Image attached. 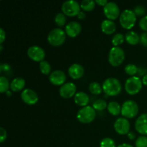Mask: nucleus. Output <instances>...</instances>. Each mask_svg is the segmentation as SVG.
Returning <instances> with one entry per match:
<instances>
[{
	"instance_id": "1",
	"label": "nucleus",
	"mask_w": 147,
	"mask_h": 147,
	"mask_svg": "<svg viewBox=\"0 0 147 147\" xmlns=\"http://www.w3.org/2000/svg\"><path fill=\"white\" fill-rule=\"evenodd\" d=\"M103 90L106 94L110 96L119 95L121 91V83L115 78H109L103 83Z\"/></svg>"
},
{
	"instance_id": "2",
	"label": "nucleus",
	"mask_w": 147,
	"mask_h": 147,
	"mask_svg": "<svg viewBox=\"0 0 147 147\" xmlns=\"http://www.w3.org/2000/svg\"><path fill=\"white\" fill-rule=\"evenodd\" d=\"M119 21L122 27L126 30H130L134 26L136 22V15L133 10L125 9L121 13Z\"/></svg>"
},
{
	"instance_id": "3",
	"label": "nucleus",
	"mask_w": 147,
	"mask_h": 147,
	"mask_svg": "<svg viewBox=\"0 0 147 147\" xmlns=\"http://www.w3.org/2000/svg\"><path fill=\"white\" fill-rule=\"evenodd\" d=\"M66 38V33L60 28H55L49 32L47 40L51 45L57 47L64 43Z\"/></svg>"
},
{
	"instance_id": "4",
	"label": "nucleus",
	"mask_w": 147,
	"mask_h": 147,
	"mask_svg": "<svg viewBox=\"0 0 147 147\" xmlns=\"http://www.w3.org/2000/svg\"><path fill=\"white\" fill-rule=\"evenodd\" d=\"M96 116V110L90 106H85L78 111L77 119L81 123H88L93 121Z\"/></svg>"
},
{
	"instance_id": "5",
	"label": "nucleus",
	"mask_w": 147,
	"mask_h": 147,
	"mask_svg": "<svg viewBox=\"0 0 147 147\" xmlns=\"http://www.w3.org/2000/svg\"><path fill=\"white\" fill-rule=\"evenodd\" d=\"M125 59V53L123 49L119 46L113 47L111 49L109 55V61L111 65L119 66Z\"/></svg>"
},
{
	"instance_id": "6",
	"label": "nucleus",
	"mask_w": 147,
	"mask_h": 147,
	"mask_svg": "<svg viewBox=\"0 0 147 147\" xmlns=\"http://www.w3.org/2000/svg\"><path fill=\"white\" fill-rule=\"evenodd\" d=\"M139 113L138 104L132 100H126L121 106V114L126 119H132Z\"/></svg>"
},
{
	"instance_id": "7",
	"label": "nucleus",
	"mask_w": 147,
	"mask_h": 147,
	"mask_svg": "<svg viewBox=\"0 0 147 147\" xmlns=\"http://www.w3.org/2000/svg\"><path fill=\"white\" fill-rule=\"evenodd\" d=\"M142 80L136 76H131L126 80L125 90L129 94L135 95L139 93L142 88Z\"/></svg>"
},
{
	"instance_id": "8",
	"label": "nucleus",
	"mask_w": 147,
	"mask_h": 147,
	"mask_svg": "<svg viewBox=\"0 0 147 147\" xmlns=\"http://www.w3.org/2000/svg\"><path fill=\"white\" fill-rule=\"evenodd\" d=\"M61 9L63 14L69 17H74L78 15L80 11V5L77 1L67 0L63 3Z\"/></svg>"
},
{
	"instance_id": "9",
	"label": "nucleus",
	"mask_w": 147,
	"mask_h": 147,
	"mask_svg": "<svg viewBox=\"0 0 147 147\" xmlns=\"http://www.w3.org/2000/svg\"><path fill=\"white\" fill-rule=\"evenodd\" d=\"M103 12L108 20H116L120 15V9L116 3L110 1L103 7Z\"/></svg>"
},
{
	"instance_id": "10",
	"label": "nucleus",
	"mask_w": 147,
	"mask_h": 147,
	"mask_svg": "<svg viewBox=\"0 0 147 147\" xmlns=\"http://www.w3.org/2000/svg\"><path fill=\"white\" fill-rule=\"evenodd\" d=\"M27 55L36 62H42L45 57V52L40 46L33 45L31 46L27 50Z\"/></svg>"
},
{
	"instance_id": "11",
	"label": "nucleus",
	"mask_w": 147,
	"mask_h": 147,
	"mask_svg": "<svg viewBox=\"0 0 147 147\" xmlns=\"http://www.w3.org/2000/svg\"><path fill=\"white\" fill-rule=\"evenodd\" d=\"M114 129L119 134H128L130 130V123L126 118H119L114 123Z\"/></svg>"
},
{
	"instance_id": "12",
	"label": "nucleus",
	"mask_w": 147,
	"mask_h": 147,
	"mask_svg": "<svg viewBox=\"0 0 147 147\" xmlns=\"http://www.w3.org/2000/svg\"><path fill=\"white\" fill-rule=\"evenodd\" d=\"M76 86L71 82L64 83L63 86H60L59 89L60 96L64 98H70L73 96H75V95L76 94Z\"/></svg>"
},
{
	"instance_id": "13",
	"label": "nucleus",
	"mask_w": 147,
	"mask_h": 147,
	"mask_svg": "<svg viewBox=\"0 0 147 147\" xmlns=\"http://www.w3.org/2000/svg\"><path fill=\"white\" fill-rule=\"evenodd\" d=\"M21 98L26 104L34 105L38 101V96L34 90L32 89H24L21 93Z\"/></svg>"
},
{
	"instance_id": "14",
	"label": "nucleus",
	"mask_w": 147,
	"mask_h": 147,
	"mask_svg": "<svg viewBox=\"0 0 147 147\" xmlns=\"http://www.w3.org/2000/svg\"><path fill=\"white\" fill-rule=\"evenodd\" d=\"M49 79L50 83L55 86H63L66 80V76L63 71L57 70L50 73Z\"/></svg>"
},
{
	"instance_id": "15",
	"label": "nucleus",
	"mask_w": 147,
	"mask_h": 147,
	"mask_svg": "<svg viewBox=\"0 0 147 147\" xmlns=\"http://www.w3.org/2000/svg\"><path fill=\"white\" fill-rule=\"evenodd\" d=\"M135 129L142 135H147V113L139 116L135 122Z\"/></svg>"
},
{
	"instance_id": "16",
	"label": "nucleus",
	"mask_w": 147,
	"mask_h": 147,
	"mask_svg": "<svg viewBox=\"0 0 147 147\" xmlns=\"http://www.w3.org/2000/svg\"><path fill=\"white\" fill-rule=\"evenodd\" d=\"M81 30L82 27L80 24L76 21L70 22L65 26L66 34L70 37H75L78 35L81 32Z\"/></svg>"
},
{
	"instance_id": "17",
	"label": "nucleus",
	"mask_w": 147,
	"mask_h": 147,
	"mask_svg": "<svg viewBox=\"0 0 147 147\" xmlns=\"http://www.w3.org/2000/svg\"><path fill=\"white\" fill-rule=\"evenodd\" d=\"M69 76L73 79H79L84 74V68L78 63L71 65L68 69Z\"/></svg>"
},
{
	"instance_id": "18",
	"label": "nucleus",
	"mask_w": 147,
	"mask_h": 147,
	"mask_svg": "<svg viewBox=\"0 0 147 147\" xmlns=\"http://www.w3.org/2000/svg\"><path fill=\"white\" fill-rule=\"evenodd\" d=\"M74 101L77 105L80 106H87L90 101V98L88 95L83 91H80L76 93L74 96Z\"/></svg>"
},
{
	"instance_id": "19",
	"label": "nucleus",
	"mask_w": 147,
	"mask_h": 147,
	"mask_svg": "<svg viewBox=\"0 0 147 147\" xmlns=\"http://www.w3.org/2000/svg\"><path fill=\"white\" fill-rule=\"evenodd\" d=\"M116 24L110 20H105L101 23V30L106 34H111L116 31Z\"/></svg>"
},
{
	"instance_id": "20",
	"label": "nucleus",
	"mask_w": 147,
	"mask_h": 147,
	"mask_svg": "<svg viewBox=\"0 0 147 147\" xmlns=\"http://www.w3.org/2000/svg\"><path fill=\"white\" fill-rule=\"evenodd\" d=\"M25 86V80L22 78H15L10 84V88L12 91L17 92L22 90Z\"/></svg>"
},
{
	"instance_id": "21",
	"label": "nucleus",
	"mask_w": 147,
	"mask_h": 147,
	"mask_svg": "<svg viewBox=\"0 0 147 147\" xmlns=\"http://www.w3.org/2000/svg\"><path fill=\"white\" fill-rule=\"evenodd\" d=\"M125 39L129 44L133 45L138 44L140 41V37L134 31L128 32L125 35Z\"/></svg>"
},
{
	"instance_id": "22",
	"label": "nucleus",
	"mask_w": 147,
	"mask_h": 147,
	"mask_svg": "<svg viewBox=\"0 0 147 147\" xmlns=\"http://www.w3.org/2000/svg\"><path fill=\"white\" fill-rule=\"evenodd\" d=\"M108 111L113 116H118L121 113V107L116 101H111L108 104Z\"/></svg>"
},
{
	"instance_id": "23",
	"label": "nucleus",
	"mask_w": 147,
	"mask_h": 147,
	"mask_svg": "<svg viewBox=\"0 0 147 147\" xmlns=\"http://www.w3.org/2000/svg\"><path fill=\"white\" fill-rule=\"evenodd\" d=\"M89 90L92 94L98 95L101 93L103 87L98 82H92L89 85Z\"/></svg>"
},
{
	"instance_id": "24",
	"label": "nucleus",
	"mask_w": 147,
	"mask_h": 147,
	"mask_svg": "<svg viewBox=\"0 0 147 147\" xmlns=\"http://www.w3.org/2000/svg\"><path fill=\"white\" fill-rule=\"evenodd\" d=\"M95 6H96V1H93V0H83L80 3V7L84 11H86L93 10L94 9Z\"/></svg>"
},
{
	"instance_id": "25",
	"label": "nucleus",
	"mask_w": 147,
	"mask_h": 147,
	"mask_svg": "<svg viewBox=\"0 0 147 147\" xmlns=\"http://www.w3.org/2000/svg\"><path fill=\"white\" fill-rule=\"evenodd\" d=\"M10 85L8 79L4 76H1L0 77V92L1 93H6L7 91H8Z\"/></svg>"
},
{
	"instance_id": "26",
	"label": "nucleus",
	"mask_w": 147,
	"mask_h": 147,
	"mask_svg": "<svg viewBox=\"0 0 147 147\" xmlns=\"http://www.w3.org/2000/svg\"><path fill=\"white\" fill-rule=\"evenodd\" d=\"M40 70L42 74L49 75L51 72V65L47 61L43 60L40 63Z\"/></svg>"
},
{
	"instance_id": "27",
	"label": "nucleus",
	"mask_w": 147,
	"mask_h": 147,
	"mask_svg": "<svg viewBox=\"0 0 147 147\" xmlns=\"http://www.w3.org/2000/svg\"><path fill=\"white\" fill-rule=\"evenodd\" d=\"M108 106L107 103L103 99H98L93 103V107L96 111H103Z\"/></svg>"
},
{
	"instance_id": "28",
	"label": "nucleus",
	"mask_w": 147,
	"mask_h": 147,
	"mask_svg": "<svg viewBox=\"0 0 147 147\" xmlns=\"http://www.w3.org/2000/svg\"><path fill=\"white\" fill-rule=\"evenodd\" d=\"M55 24L59 27L64 26L66 22L65 14H63V12L57 13L55 15Z\"/></svg>"
},
{
	"instance_id": "29",
	"label": "nucleus",
	"mask_w": 147,
	"mask_h": 147,
	"mask_svg": "<svg viewBox=\"0 0 147 147\" xmlns=\"http://www.w3.org/2000/svg\"><path fill=\"white\" fill-rule=\"evenodd\" d=\"M125 37L123 36V34L121 33H117L115 35H113V38H112V44L113 45L114 47H117V46L120 45L124 41Z\"/></svg>"
},
{
	"instance_id": "30",
	"label": "nucleus",
	"mask_w": 147,
	"mask_h": 147,
	"mask_svg": "<svg viewBox=\"0 0 147 147\" xmlns=\"http://www.w3.org/2000/svg\"><path fill=\"white\" fill-rule=\"evenodd\" d=\"M138 71H139V68L134 64H128L125 67V72L129 76H134V75L138 73Z\"/></svg>"
},
{
	"instance_id": "31",
	"label": "nucleus",
	"mask_w": 147,
	"mask_h": 147,
	"mask_svg": "<svg viewBox=\"0 0 147 147\" xmlns=\"http://www.w3.org/2000/svg\"><path fill=\"white\" fill-rule=\"evenodd\" d=\"M100 147H116V143L113 139L111 138L106 137L102 139L100 144Z\"/></svg>"
},
{
	"instance_id": "32",
	"label": "nucleus",
	"mask_w": 147,
	"mask_h": 147,
	"mask_svg": "<svg viewBox=\"0 0 147 147\" xmlns=\"http://www.w3.org/2000/svg\"><path fill=\"white\" fill-rule=\"evenodd\" d=\"M136 147H147V136H141L137 138L135 142Z\"/></svg>"
},
{
	"instance_id": "33",
	"label": "nucleus",
	"mask_w": 147,
	"mask_h": 147,
	"mask_svg": "<svg viewBox=\"0 0 147 147\" xmlns=\"http://www.w3.org/2000/svg\"><path fill=\"white\" fill-rule=\"evenodd\" d=\"M134 13L136 14V16H143L144 15L145 13H146V9H145L144 7L142 5L136 6L134 8Z\"/></svg>"
},
{
	"instance_id": "34",
	"label": "nucleus",
	"mask_w": 147,
	"mask_h": 147,
	"mask_svg": "<svg viewBox=\"0 0 147 147\" xmlns=\"http://www.w3.org/2000/svg\"><path fill=\"white\" fill-rule=\"evenodd\" d=\"M139 27L144 31H146L147 32V15L142 17L139 21Z\"/></svg>"
},
{
	"instance_id": "35",
	"label": "nucleus",
	"mask_w": 147,
	"mask_h": 147,
	"mask_svg": "<svg viewBox=\"0 0 147 147\" xmlns=\"http://www.w3.org/2000/svg\"><path fill=\"white\" fill-rule=\"evenodd\" d=\"M7 139V131L3 127L0 128V142L3 143Z\"/></svg>"
},
{
	"instance_id": "36",
	"label": "nucleus",
	"mask_w": 147,
	"mask_h": 147,
	"mask_svg": "<svg viewBox=\"0 0 147 147\" xmlns=\"http://www.w3.org/2000/svg\"><path fill=\"white\" fill-rule=\"evenodd\" d=\"M140 42L145 47H147V32H144L141 34Z\"/></svg>"
},
{
	"instance_id": "37",
	"label": "nucleus",
	"mask_w": 147,
	"mask_h": 147,
	"mask_svg": "<svg viewBox=\"0 0 147 147\" xmlns=\"http://www.w3.org/2000/svg\"><path fill=\"white\" fill-rule=\"evenodd\" d=\"M11 70V67L7 64H1L0 66V71L1 73L3 72H8Z\"/></svg>"
},
{
	"instance_id": "38",
	"label": "nucleus",
	"mask_w": 147,
	"mask_h": 147,
	"mask_svg": "<svg viewBox=\"0 0 147 147\" xmlns=\"http://www.w3.org/2000/svg\"><path fill=\"white\" fill-rule=\"evenodd\" d=\"M6 37V33L2 28H0V43L2 44Z\"/></svg>"
},
{
	"instance_id": "39",
	"label": "nucleus",
	"mask_w": 147,
	"mask_h": 147,
	"mask_svg": "<svg viewBox=\"0 0 147 147\" xmlns=\"http://www.w3.org/2000/svg\"><path fill=\"white\" fill-rule=\"evenodd\" d=\"M96 3H97L98 5L103 6L104 7L108 4V1L107 0H96Z\"/></svg>"
},
{
	"instance_id": "40",
	"label": "nucleus",
	"mask_w": 147,
	"mask_h": 147,
	"mask_svg": "<svg viewBox=\"0 0 147 147\" xmlns=\"http://www.w3.org/2000/svg\"><path fill=\"white\" fill-rule=\"evenodd\" d=\"M128 136V138H129V139H131V140H133V139H134L135 138H136V134H135L134 132L133 131H129V134H127Z\"/></svg>"
},
{
	"instance_id": "41",
	"label": "nucleus",
	"mask_w": 147,
	"mask_h": 147,
	"mask_svg": "<svg viewBox=\"0 0 147 147\" xmlns=\"http://www.w3.org/2000/svg\"><path fill=\"white\" fill-rule=\"evenodd\" d=\"M86 14L84 11H80V12L78 13V19H80V20H83V19L86 18Z\"/></svg>"
},
{
	"instance_id": "42",
	"label": "nucleus",
	"mask_w": 147,
	"mask_h": 147,
	"mask_svg": "<svg viewBox=\"0 0 147 147\" xmlns=\"http://www.w3.org/2000/svg\"><path fill=\"white\" fill-rule=\"evenodd\" d=\"M142 83L145 86H147V74H145L142 78Z\"/></svg>"
},
{
	"instance_id": "43",
	"label": "nucleus",
	"mask_w": 147,
	"mask_h": 147,
	"mask_svg": "<svg viewBox=\"0 0 147 147\" xmlns=\"http://www.w3.org/2000/svg\"><path fill=\"white\" fill-rule=\"evenodd\" d=\"M117 147H134L132 145L129 144H126V143H123L119 145Z\"/></svg>"
},
{
	"instance_id": "44",
	"label": "nucleus",
	"mask_w": 147,
	"mask_h": 147,
	"mask_svg": "<svg viewBox=\"0 0 147 147\" xmlns=\"http://www.w3.org/2000/svg\"><path fill=\"white\" fill-rule=\"evenodd\" d=\"M6 95H7L8 97H10V96H11V95H12V93H11V91H9V90H8V91L6 92Z\"/></svg>"
},
{
	"instance_id": "45",
	"label": "nucleus",
	"mask_w": 147,
	"mask_h": 147,
	"mask_svg": "<svg viewBox=\"0 0 147 147\" xmlns=\"http://www.w3.org/2000/svg\"><path fill=\"white\" fill-rule=\"evenodd\" d=\"M2 50H3V45L1 44L0 45V51L2 52Z\"/></svg>"
}]
</instances>
